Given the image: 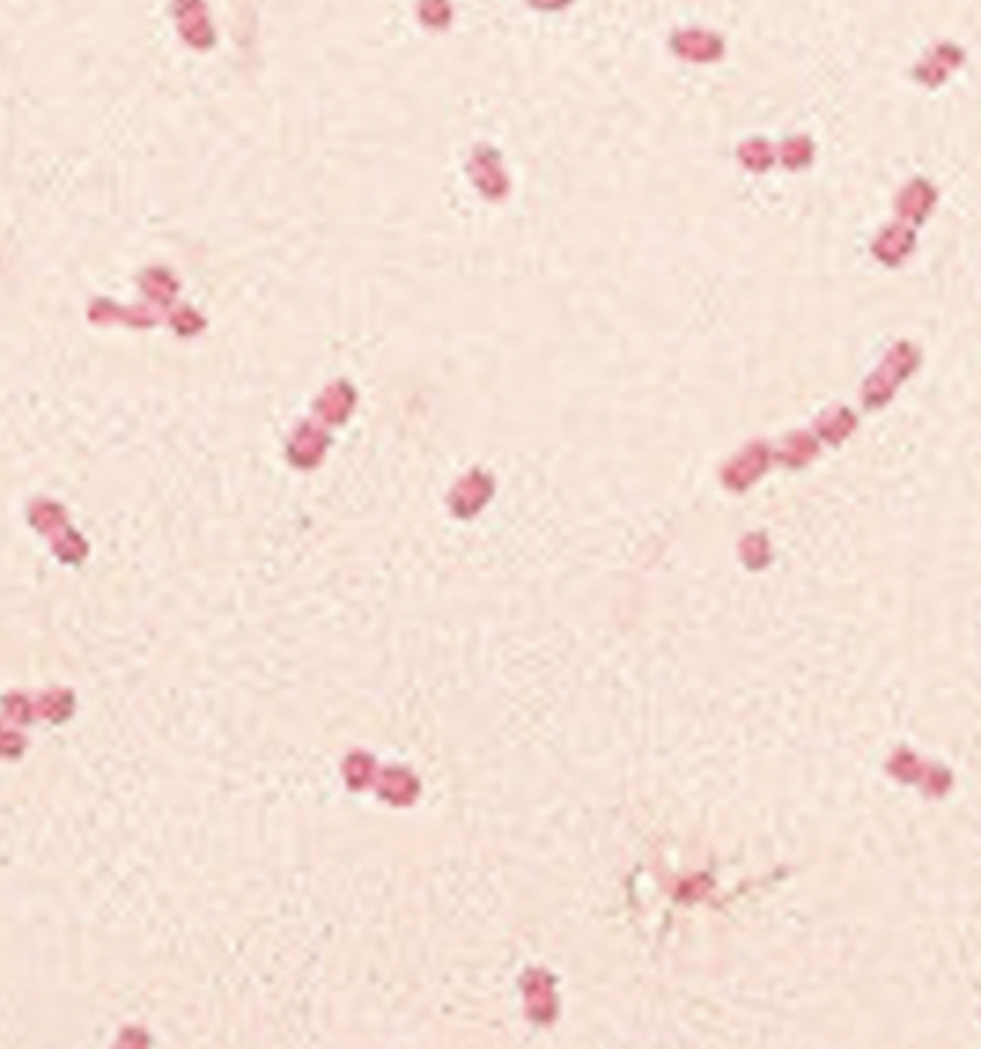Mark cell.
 I'll list each match as a JSON object with an SVG mask.
<instances>
[{"label": "cell", "instance_id": "obj_7", "mask_svg": "<svg viewBox=\"0 0 981 1049\" xmlns=\"http://www.w3.org/2000/svg\"><path fill=\"white\" fill-rule=\"evenodd\" d=\"M766 450H769L766 444H751L745 453H739L736 459L730 461V464L724 467V482H727V488L742 491V488H748L751 482H757L760 473L766 470V459H769Z\"/></svg>", "mask_w": 981, "mask_h": 1049}, {"label": "cell", "instance_id": "obj_14", "mask_svg": "<svg viewBox=\"0 0 981 1049\" xmlns=\"http://www.w3.org/2000/svg\"><path fill=\"white\" fill-rule=\"evenodd\" d=\"M789 453H784V461H789L792 456H798L795 459V464H804V461H810L813 456H816V444H813V438L807 435V432H798V435H792L789 438Z\"/></svg>", "mask_w": 981, "mask_h": 1049}, {"label": "cell", "instance_id": "obj_15", "mask_svg": "<svg viewBox=\"0 0 981 1049\" xmlns=\"http://www.w3.org/2000/svg\"><path fill=\"white\" fill-rule=\"evenodd\" d=\"M535 9H565L571 0H529Z\"/></svg>", "mask_w": 981, "mask_h": 1049}, {"label": "cell", "instance_id": "obj_5", "mask_svg": "<svg viewBox=\"0 0 981 1049\" xmlns=\"http://www.w3.org/2000/svg\"><path fill=\"white\" fill-rule=\"evenodd\" d=\"M916 246V234L911 225L905 222H893L884 231H878L875 243H872V255L887 266H899L905 261Z\"/></svg>", "mask_w": 981, "mask_h": 1049}, {"label": "cell", "instance_id": "obj_1", "mask_svg": "<svg viewBox=\"0 0 981 1049\" xmlns=\"http://www.w3.org/2000/svg\"><path fill=\"white\" fill-rule=\"evenodd\" d=\"M916 364H919V349H916L914 343H908V340L896 343V346L884 355L881 367L869 376V382H866V388H863L866 402H869V405H884L890 396L896 394V388L914 373Z\"/></svg>", "mask_w": 981, "mask_h": 1049}, {"label": "cell", "instance_id": "obj_12", "mask_svg": "<svg viewBox=\"0 0 981 1049\" xmlns=\"http://www.w3.org/2000/svg\"><path fill=\"white\" fill-rule=\"evenodd\" d=\"M417 15H420V21H423L426 27L444 30V27L453 21V3H450V0H420Z\"/></svg>", "mask_w": 981, "mask_h": 1049}, {"label": "cell", "instance_id": "obj_3", "mask_svg": "<svg viewBox=\"0 0 981 1049\" xmlns=\"http://www.w3.org/2000/svg\"><path fill=\"white\" fill-rule=\"evenodd\" d=\"M175 18H178L181 36H184L193 48L207 51V48L213 45L216 33H213L207 6H204L201 0H175Z\"/></svg>", "mask_w": 981, "mask_h": 1049}, {"label": "cell", "instance_id": "obj_10", "mask_svg": "<svg viewBox=\"0 0 981 1049\" xmlns=\"http://www.w3.org/2000/svg\"><path fill=\"white\" fill-rule=\"evenodd\" d=\"M736 157H739V163L745 166V169H751V172H766L772 163H775V148L769 145V139H745L742 145H739V151H736Z\"/></svg>", "mask_w": 981, "mask_h": 1049}, {"label": "cell", "instance_id": "obj_11", "mask_svg": "<svg viewBox=\"0 0 981 1049\" xmlns=\"http://www.w3.org/2000/svg\"><path fill=\"white\" fill-rule=\"evenodd\" d=\"M781 160L789 169H804L813 160V139L807 136H792L781 145Z\"/></svg>", "mask_w": 981, "mask_h": 1049}, {"label": "cell", "instance_id": "obj_8", "mask_svg": "<svg viewBox=\"0 0 981 1049\" xmlns=\"http://www.w3.org/2000/svg\"><path fill=\"white\" fill-rule=\"evenodd\" d=\"M961 63H964V51H961L958 45L943 42V45H937V48L916 66V80L925 83V86H940Z\"/></svg>", "mask_w": 981, "mask_h": 1049}, {"label": "cell", "instance_id": "obj_13", "mask_svg": "<svg viewBox=\"0 0 981 1049\" xmlns=\"http://www.w3.org/2000/svg\"><path fill=\"white\" fill-rule=\"evenodd\" d=\"M854 429V417L846 408H837V411H828L822 420H819V432L828 438V441H843Z\"/></svg>", "mask_w": 981, "mask_h": 1049}, {"label": "cell", "instance_id": "obj_4", "mask_svg": "<svg viewBox=\"0 0 981 1049\" xmlns=\"http://www.w3.org/2000/svg\"><path fill=\"white\" fill-rule=\"evenodd\" d=\"M671 48L677 57H683L689 63H713L724 54L721 36L710 33V30H677L671 39Z\"/></svg>", "mask_w": 981, "mask_h": 1049}, {"label": "cell", "instance_id": "obj_6", "mask_svg": "<svg viewBox=\"0 0 981 1049\" xmlns=\"http://www.w3.org/2000/svg\"><path fill=\"white\" fill-rule=\"evenodd\" d=\"M934 201H937V190L928 181L916 178L908 187H902V193L896 196V213L905 225L916 228L919 222L928 219V213L934 210Z\"/></svg>", "mask_w": 981, "mask_h": 1049}, {"label": "cell", "instance_id": "obj_9", "mask_svg": "<svg viewBox=\"0 0 981 1049\" xmlns=\"http://www.w3.org/2000/svg\"><path fill=\"white\" fill-rule=\"evenodd\" d=\"M491 497V479L482 470H473L467 479H461L453 491V509L461 518H470L473 512H479Z\"/></svg>", "mask_w": 981, "mask_h": 1049}, {"label": "cell", "instance_id": "obj_2", "mask_svg": "<svg viewBox=\"0 0 981 1049\" xmlns=\"http://www.w3.org/2000/svg\"><path fill=\"white\" fill-rule=\"evenodd\" d=\"M467 172H470L473 187H476L482 196L503 198L509 193V175H506V169H503V160H500L497 148H491V145L473 148L470 163H467Z\"/></svg>", "mask_w": 981, "mask_h": 1049}]
</instances>
